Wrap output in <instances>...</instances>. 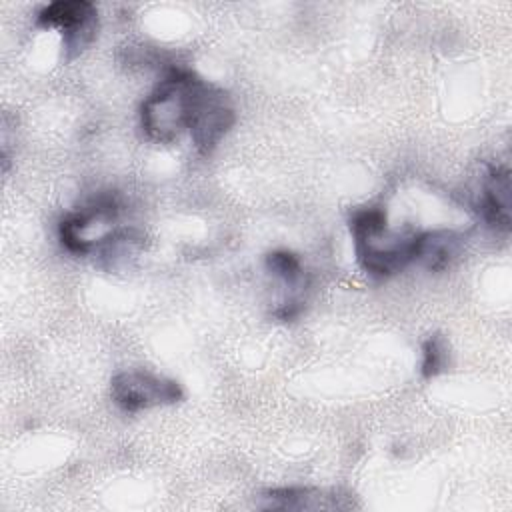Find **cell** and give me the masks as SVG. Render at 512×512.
<instances>
[{
	"label": "cell",
	"mask_w": 512,
	"mask_h": 512,
	"mask_svg": "<svg viewBox=\"0 0 512 512\" xmlns=\"http://www.w3.org/2000/svg\"><path fill=\"white\" fill-rule=\"evenodd\" d=\"M356 260L364 272L388 278L404 270L416 258V232H392L382 208H360L350 218Z\"/></svg>",
	"instance_id": "cell-1"
},
{
	"label": "cell",
	"mask_w": 512,
	"mask_h": 512,
	"mask_svg": "<svg viewBox=\"0 0 512 512\" xmlns=\"http://www.w3.org/2000/svg\"><path fill=\"white\" fill-rule=\"evenodd\" d=\"M202 82L190 70H170L160 80L140 108V126L152 142L170 144L188 132Z\"/></svg>",
	"instance_id": "cell-2"
},
{
	"label": "cell",
	"mask_w": 512,
	"mask_h": 512,
	"mask_svg": "<svg viewBox=\"0 0 512 512\" xmlns=\"http://www.w3.org/2000/svg\"><path fill=\"white\" fill-rule=\"evenodd\" d=\"M110 396L124 412H140L154 406L176 404L184 392L176 380L148 370H124L110 382Z\"/></svg>",
	"instance_id": "cell-3"
},
{
	"label": "cell",
	"mask_w": 512,
	"mask_h": 512,
	"mask_svg": "<svg viewBox=\"0 0 512 512\" xmlns=\"http://www.w3.org/2000/svg\"><path fill=\"white\" fill-rule=\"evenodd\" d=\"M234 122L236 114L228 94L210 82H202L188 126L196 150L204 156L210 154L228 134Z\"/></svg>",
	"instance_id": "cell-4"
},
{
	"label": "cell",
	"mask_w": 512,
	"mask_h": 512,
	"mask_svg": "<svg viewBox=\"0 0 512 512\" xmlns=\"http://www.w3.org/2000/svg\"><path fill=\"white\" fill-rule=\"evenodd\" d=\"M38 24L58 28L64 36V48L70 54H78L96 36L98 12L96 6L86 0H60L38 12Z\"/></svg>",
	"instance_id": "cell-5"
},
{
	"label": "cell",
	"mask_w": 512,
	"mask_h": 512,
	"mask_svg": "<svg viewBox=\"0 0 512 512\" xmlns=\"http://www.w3.org/2000/svg\"><path fill=\"white\" fill-rule=\"evenodd\" d=\"M510 170L506 166H488L480 178L476 210L482 220L502 232L510 230Z\"/></svg>",
	"instance_id": "cell-6"
},
{
	"label": "cell",
	"mask_w": 512,
	"mask_h": 512,
	"mask_svg": "<svg viewBox=\"0 0 512 512\" xmlns=\"http://www.w3.org/2000/svg\"><path fill=\"white\" fill-rule=\"evenodd\" d=\"M464 238L454 230H432L418 234L416 242V258L424 268L432 272H440L448 268L458 254L462 252Z\"/></svg>",
	"instance_id": "cell-7"
},
{
	"label": "cell",
	"mask_w": 512,
	"mask_h": 512,
	"mask_svg": "<svg viewBox=\"0 0 512 512\" xmlns=\"http://www.w3.org/2000/svg\"><path fill=\"white\" fill-rule=\"evenodd\" d=\"M262 508L274 510H334L342 508L336 494L316 488H274L262 496Z\"/></svg>",
	"instance_id": "cell-8"
},
{
	"label": "cell",
	"mask_w": 512,
	"mask_h": 512,
	"mask_svg": "<svg viewBox=\"0 0 512 512\" xmlns=\"http://www.w3.org/2000/svg\"><path fill=\"white\" fill-rule=\"evenodd\" d=\"M266 268L288 286H298L304 278L302 262L288 250H274L266 256Z\"/></svg>",
	"instance_id": "cell-9"
},
{
	"label": "cell",
	"mask_w": 512,
	"mask_h": 512,
	"mask_svg": "<svg viewBox=\"0 0 512 512\" xmlns=\"http://www.w3.org/2000/svg\"><path fill=\"white\" fill-rule=\"evenodd\" d=\"M448 366V344L444 336L432 334L422 346V374L424 378H434Z\"/></svg>",
	"instance_id": "cell-10"
}]
</instances>
